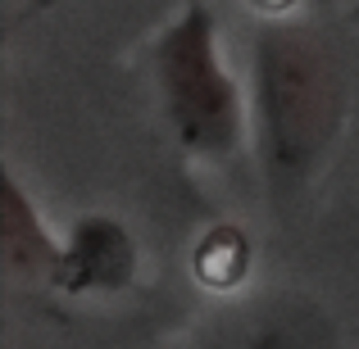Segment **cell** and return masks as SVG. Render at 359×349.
<instances>
[{
  "instance_id": "52a82bcc",
  "label": "cell",
  "mask_w": 359,
  "mask_h": 349,
  "mask_svg": "<svg viewBox=\"0 0 359 349\" xmlns=\"http://www.w3.org/2000/svg\"><path fill=\"white\" fill-rule=\"evenodd\" d=\"M245 5L259 14V23H269V18H296L300 0H245Z\"/></svg>"
},
{
  "instance_id": "8992f818",
  "label": "cell",
  "mask_w": 359,
  "mask_h": 349,
  "mask_svg": "<svg viewBox=\"0 0 359 349\" xmlns=\"http://www.w3.org/2000/svg\"><path fill=\"white\" fill-rule=\"evenodd\" d=\"M255 268V241L237 222H214L191 245V277L214 295H232L250 281Z\"/></svg>"
},
{
  "instance_id": "5b68a950",
  "label": "cell",
  "mask_w": 359,
  "mask_h": 349,
  "mask_svg": "<svg viewBox=\"0 0 359 349\" xmlns=\"http://www.w3.org/2000/svg\"><path fill=\"white\" fill-rule=\"evenodd\" d=\"M191 349H337V336L314 308H273V313L219 327Z\"/></svg>"
},
{
  "instance_id": "277c9868",
  "label": "cell",
  "mask_w": 359,
  "mask_h": 349,
  "mask_svg": "<svg viewBox=\"0 0 359 349\" xmlns=\"http://www.w3.org/2000/svg\"><path fill=\"white\" fill-rule=\"evenodd\" d=\"M64 259V232L50 227L41 204L23 186L14 168H5V186H0V268L18 286H41L55 290Z\"/></svg>"
},
{
  "instance_id": "3957f363",
  "label": "cell",
  "mask_w": 359,
  "mask_h": 349,
  "mask_svg": "<svg viewBox=\"0 0 359 349\" xmlns=\"http://www.w3.org/2000/svg\"><path fill=\"white\" fill-rule=\"evenodd\" d=\"M141 277V245L132 227L114 213H82L64 232V259L55 290L69 299L123 295Z\"/></svg>"
},
{
  "instance_id": "7a4b0ae2",
  "label": "cell",
  "mask_w": 359,
  "mask_h": 349,
  "mask_svg": "<svg viewBox=\"0 0 359 349\" xmlns=\"http://www.w3.org/2000/svg\"><path fill=\"white\" fill-rule=\"evenodd\" d=\"M150 87L173 145L196 164H232L250 141V91L232 73L205 0H182L146 50Z\"/></svg>"
},
{
  "instance_id": "6da1fadb",
  "label": "cell",
  "mask_w": 359,
  "mask_h": 349,
  "mask_svg": "<svg viewBox=\"0 0 359 349\" xmlns=\"http://www.w3.org/2000/svg\"><path fill=\"white\" fill-rule=\"evenodd\" d=\"M250 145L273 204L287 209L323 177L346 127L351 91L323 32L269 18L250 36Z\"/></svg>"
}]
</instances>
